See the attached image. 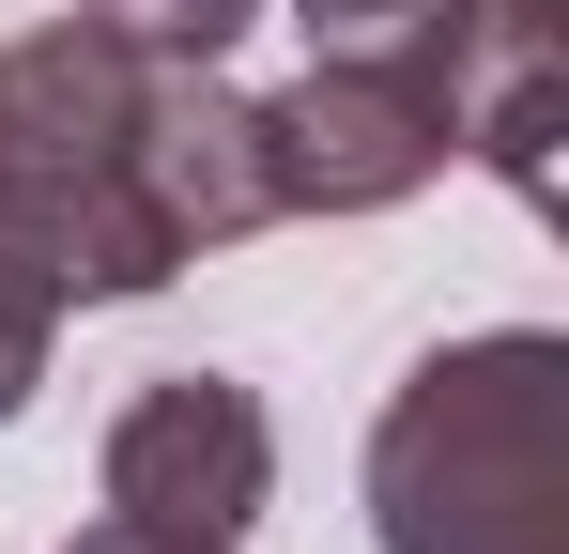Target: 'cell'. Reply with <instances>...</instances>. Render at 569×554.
<instances>
[{
	"label": "cell",
	"mask_w": 569,
	"mask_h": 554,
	"mask_svg": "<svg viewBox=\"0 0 569 554\" xmlns=\"http://www.w3.org/2000/svg\"><path fill=\"white\" fill-rule=\"evenodd\" d=\"M93 493L123 524L247 540V524L278 508V416H262V385H231V369H154V385H123V416H108V447H93Z\"/></svg>",
	"instance_id": "4"
},
{
	"label": "cell",
	"mask_w": 569,
	"mask_h": 554,
	"mask_svg": "<svg viewBox=\"0 0 569 554\" xmlns=\"http://www.w3.org/2000/svg\"><path fill=\"white\" fill-rule=\"evenodd\" d=\"M247 123H262V200L278 216H400L416 185H447V155H462L447 92L370 62V47H308V78L247 92Z\"/></svg>",
	"instance_id": "3"
},
{
	"label": "cell",
	"mask_w": 569,
	"mask_h": 554,
	"mask_svg": "<svg viewBox=\"0 0 569 554\" xmlns=\"http://www.w3.org/2000/svg\"><path fill=\"white\" fill-rule=\"evenodd\" d=\"M139 170H154V200H170L186 263L278 231V200H262V123H247L231 62H154V92H139Z\"/></svg>",
	"instance_id": "5"
},
{
	"label": "cell",
	"mask_w": 569,
	"mask_h": 554,
	"mask_svg": "<svg viewBox=\"0 0 569 554\" xmlns=\"http://www.w3.org/2000/svg\"><path fill=\"white\" fill-rule=\"evenodd\" d=\"M292 31L308 47H370L400 78L447 92V123H462V78L477 62H508V47H569L555 0H292Z\"/></svg>",
	"instance_id": "6"
},
{
	"label": "cell",
	"mask_w": 569,
	"mask_h": 554,
	"mask_svg": "<svg viewBox=\"0 0 569 554\" xmlns=\"http://www.w3.org/2000/svg\"><path fill=\"white\" fill-rule=\"evenodd\" d=\"M370 540L385 554H569V339L555 324L431 339L385 385Z\"/></svg>",
	"instance_id": "1"
},
{
	"label": "cell",
	"mask_w": 569,
	"mask_h": 554,
	"mask_svg": "<svg viewBox=\"0 0 569 554\" xmlns=\"http://www.w3.org/2000/svg\"><path fill=\"white\" fill-rule=\"evenodd\" d=\"M139 92H154V47L93 16H47L0 47V247L62 308H139L186 277V231L139 170Z\"/></svg>",
	"instance_id": "2"
},
{
	"label": "cell",
	"mask_w": 569,
	"mask_h": 554,
	"mask_svg": "<svg viewBox=\"0 0 569 554\" xmlns=\"http://www.w3.org/2000/svg\"><path fill=\"white\" fill-rule=\"evenodd\" d=\"M62 554H247V540H186V524H123V508H108V524H78Z\"/></svg>",
	"instance_id": "9"
},
{
	"label": "cell",
	"mask_w": 569,
	"mask_h": 554,
	"mask_svg": "<svg viewBox=\"0 0 569 554\" xmlns=\"http://www.w3.org/2000/svg\"><path fill=\"white\" fill-rule=\"evenodd\" d=\"M93 31H123V47H154V62H231L278 0H78Z\"/></svg>",
	"instance_id": "7"
},
{
	"label": "cell",
	"mask_w": 569,
	"mask_h": 554,
	"mask_svg": "<svg viewBox=\"0 0 569 554\" xmlns=\"http://www.w3.org/2000/svg\"><path fill=\"white\" fill-rule=\"evenodd\" d=\"M47 355H62V293L0 247V432L31 416V385H47Z\"/></svg>",
	"instance_id": "8"
}]
</instances>
